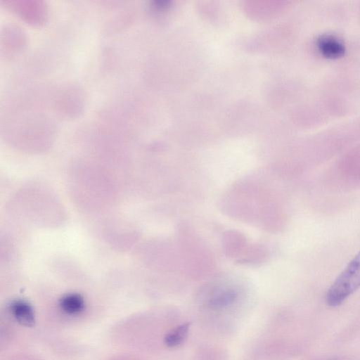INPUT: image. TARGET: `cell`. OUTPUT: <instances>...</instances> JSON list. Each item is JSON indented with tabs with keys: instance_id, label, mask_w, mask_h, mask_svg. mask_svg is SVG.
<instances>
[{
	"instance_id": "obj_1",
	"label": "cell",
	"mask_w": 360,
	"mask_h": 360,
	"mask_svg": "<svg viewBox=\"0 0 360 360\" xmlns=\"http://www.w3.org/2000/svg\"><path fill=\"white\" fill-rule=\"evenodd\" d=\"M359 288L360 251L330 285L326 294V302L330 307L339 306Z\"/></svg>"
},
{
	"instance_id": "obj_2",
	"label": "cell",
	"mask_w": 360,
	"mask_h": 360,
	"mask_svg": "<svg viewBox=\"0 0 360 360\" xmlns=\"http://www.w3.org/2000/svg\"><path fill=\"white\" fill-rule=\"evenodd\" d=\"M9 311L21 325L31 327L34 325L35 315L32 305L22 300H15L9 304Z\"/></svg>"
},
{
	"instance_id": "obj_3",
	"label": "cell",
	"mask_w": 360,
	"mask_h": 360,
	"mask_svg": "<svg viewBox=\"0 0 360 360\" xmlns=\"http://www.w3.org/2000/svg\"><path fill=\"white\" fill-rule=\"evenodd\" d=\"M63 311L70 315L81 314L85 309L84 297L79 293L70 292L63 295L59 301Z\"/></svg>"
},
{
	"instance_id": "obj_4",
	"label": "cell",
	"mask_w": 360,
	"mask_h": 360,
	"mask_svg": "<svg viewBox=\"0 0 360 360\" xmlns=\"http://www.w3.org/2000/svg\"><path fill=\"white\" fill-rule=\"evenodd\" d=\"M190 323H184L169 332L165 337L164 342L169 347H175L181 345L186 339Z\"/></svg>"
},
{
	"instance_id": "obj_5",
	"label": "cell",
	"mask_w": 360,
	"mask_h": 360,
	"mask_svg": "<svg viewBox=\"0 0 360 360\" xmlns=\"http://www.w3.org/2000/svg\"><path fill=\"white\" fill-rule=\"evenodd\" d=\"M237 297V292L233 289L226 290L213 296L209 305L213 309H220L231 304Z\"/></svg>"
}]
</instances>
